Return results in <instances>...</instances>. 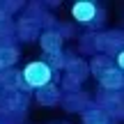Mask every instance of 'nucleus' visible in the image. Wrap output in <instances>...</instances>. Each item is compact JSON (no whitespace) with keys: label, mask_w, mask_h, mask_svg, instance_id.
<instances>
[{"label":"nucleus","mask_w":124,"mask_h":124,"mask_svg":"<svg viewBox=\"0 0 124 124\" xmlns=\"http://www.w3.org/2000/svg\"><path fill=\"white\" fill-rule=\"evenodd\" d=\"M21 76H23V83L30 90H41V87L53 83V69H51L46 62H41V60L30 62V64L21 71Z\"/></svg>","instance_id":"1"},{"label":"nucleus","mask_w":124,"mask_h":124,"mask_svg":"<svg viewBox=\"0 0 124 124\" xmlns=\"http://www.w3.org/2000/svg\"><path fill=\"white\" fill-rule=\"evenodd\" d=\"M94 44H97V48L101 51V55H108L110 58L113 53L120 55L122 53V44H124V37L122 32H103V35L94 37Z\"/></svg>","instance_id":"2"},{"label":"nucleus","mask_w":124,"mask_h":124,"mask_svg":"<svg viewBox=\"0 0 124 124\" xmlns=\"http://www.w3.org/2000/svg\"><path fill=\"white\" fill-rule=\"evenodd\" d=\"M97 78L106 92H120V90H124V71H120L117 67H108Z\"/></svg>","instance_id":"3"},{"label":"nucleus","mask_w":124,"mask_h":124,"mask_svg":"<svg viewBox=\"0 0 124 124\" xmlns=\"http://www.w3.org/2000/svg\"><path fill=\"white\" fill-rule=\"evenodd\" d=\"M71 14H74V21L78 23H94V18L99 16V7L90 0H78L71 7Z\"/></svg>","instance_id":"4"},{"label":"nucleus","mask_w":124,"mask_h":124,"mask_svg":"<svg viewBox=\"0 0 124 124\" xmlns=\"http://www.w3.org/2000/svg\"><path fill=\"white\" fill-rule=\"evenodd\" d=\"M62 35L58 30H46L44 35L39 37V44L44 48V53H62Z\"/></svg>","instance_id":"5"},{"label":"nucleus","mask_w":124,"mask_h":124,"mask_svg":"<svg viewBox=\"0 0 124 124\" xmlns=\"http://www.w3.org/2000/svg\"><path fill=\"white\" fill-rule=\"evenodd\" d=\"M60 101H62V94H60V87L55 83L37 90V103H41V106H55Z\"/></svg>","instance_id":"6"},{"label":"nucleus","mask_w":124,"mask_h":124,"mask_svg":"<svg viewBox=\"0 0 124 124\" xmlns=\"http://www.w3.org/2000/svg\"><path fill=\"white\" fill-rule=\"evenodd\" d=\"M16 32H18V37L25 39V41L37 39V35H39V21H37V18H30V16L21 18V23L16 25Z\"/></svg>","instance_id":"7"},{"label":"nucleus","mask_w":124,"mask_h":124,"mask_svg":"<svg viewBox=\"0 0 124 124\" xmlns=\"http://www.w3.org/2000/svg\"><path fill=\"white\" fill-rule=\"evenodd\" d=\"M62 106L69 113H80V110H87L90 108V99L85 94H80V92H74V94L62 97Z\"/></svg>","instance_id":"8"},{"label":"nucleus","mask_w":124,"mask_h":124,"mask_svg":"<svg viewBox=\"0 0 124 124\" xmlns=\"http://www.w3.org/2000/svg\"><path fill=\"white\" fill-rule=\"evenodd\" d=\"M64 71L69 76H74V78L83 80L85 76L90 74V64L87 62H83L80 58H71V55H67V62H64Z\"/></svg>","instance_id":"9"},{"label":"nucleus","mask_w":124,"mask_h":124,"mask_svg":"<svg viewBox=\"0 0 124 124\" xmlns=\"http://www.w3.org/2000/svg\"><path fill=\"white\" fill-rule=\"evenodd\" d=\"M83 124H113V122H110V115H106L99 106H94L83 110Z\"/></svg>","instance_id":"10"},{"label":"nucleus","mask_w":124,"mask_h":124,"mask_svg":"<svg viewBox=\"0 0 124 124\" xmlns=\"http://www.w3.org/2000/svg\"><path fill=\"white\" fill-rule=\"evenodd\" d=\"M18 60V51L14 48V46H5L2 51H0V64L5 67V69H12V64Z\"/></svg>","instance_id":"11"},{"label":"nucleus","mask_w":124,"mask_h":124,"mask_svg":"<svg viewBox=\"0 0 124 124\" xmlns=\"http://www.w3.org/2000/svg\"><path fill=\"white\" fill-rule=\"evenodd\" d=\"M41 62H46L51 69H64L67 55H64V51H62V53H44V60Z\"/></svg>","instance_id":"12"},{"label":"nucleus","mask_w":124,"mask_h":124,"mask_svg":"<svg viewBox=\"0 0 124 124\" xmlns=\"http://www.w3.org/2000/svg\"><path fill=\"white\" fill-rule=\"evenodd\" d=\"M108 67H113V64H110V58H108V55H97V58L90 62V71H92L94 76H99L101 71H106Z\"/></svg>","instance_id":"13"},{"label":"nucleus","mask_w":124,"mask_h":124,"mask_svg":"<svg viewBox=\"0 0 124 124\" xmlns=\"http://www.w3.org/2000/svg\"><path fill=\"white\" fill-rule=\"evenodd\" d=\"M80 83H83V80H78V78H74V76L67 74L64 80H62V87L67 90V94H74V92H78V90H80Z\"/></svg>","instance_id":"14"},{"label":"nucleus","mask_w":124,"mask_h":124,"mask_svg":"<svg viewBox=\"0 0 124 124\" xmlns=\"http://www.w3.org/2000/svg\"><path fill=\"white\" fill-rule=\"evenodd\" d=\"M117 69H120V71H124V51H122L120 55H117Z\"/></svg>","instance_id":"15"},{"label":"nucleus","mask_w":124,"mask_h":124,"mask_svg":"<svg viewBox=\"0 0 124 124\" xmlns=\"http://www.w3.org/2000/svg\"><path fill=\"white\" fill-rule=\"evenodd\" d=\"M2 71H5V67H2V64H0V74H2Z\"/></svg>","instance_id":"16"}]
</instances>
